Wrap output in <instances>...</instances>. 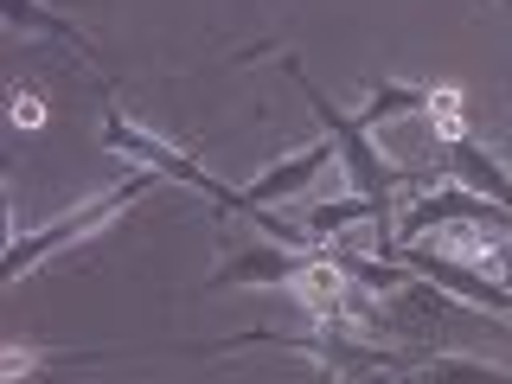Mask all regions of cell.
Wrapping results in <instances>:
<instances>
[{
    "instance_id": "277c9868",
    "label": "cell",
    "mask_w": 512,
    "mask_h": 384,
    "mask_svg": "<svg viewBox=\"0 0 512 384\" xmlns=\"http://www.w3.org/2000/svg\"><path fill=\"white\" fill-rule=\"evenodd\" d=\"M378 256H384V263H397L404 276H423V282H436L442 295L468 301V308H480V314H493V320H512V288L487 282L474 263H461L455 250H429V244H378Z\"/></svg>"
},
{
    "instance_id": "52a82bcc",
    "label": "cell",
    "mask_w": 512,
    "mask_h": 384,
    "mask_svg": "<svg viewBox=\"0 0 512 384\" xmlns=\"http://www.w3.org/2000/svg\"><path fill=\"white\" fill-rule=\"evenodd\" d=\"M442 160H448V180H461L468 192H480V199H493V205H506V212H512V167H506L500 154L480 148L468 128L442 141Z\"/></svg>"
},
{
    "instance_id": "3957f363",
    "label": "cell",
    "mask_w": 512,
    "mask_h": 384,
    "mask_svg": "<svg viewBox=\"0 0 512 384\" xmlns=\"http://www.w3.org/2000/svg\"><path fill=\"white\" fill-rule=\"evenodd\" d=\"M103 148H109V154H128L135 167L160 173L167 186H186V192H199V199H212L224 218H256V212H250V199H244V186H224V180H212V173H205L192 154H180L173 141L148 135L141 122H128L122 109H116V96H103ZM256 231H263V224H256Z\"/></svg>"
},
{
    "instance_id": "7c38bea8",
    "label": "cell",
    "mask_w": 512,
    "mask_h": 384,
    "mask_svg": "<svg viewBox=\"0 0 512 384\" xmlns=\"http://www.w3.org/2000/svg\"><path fill=\"white\" fill-rule=\"evenodd\" d=\"M500 160H506V167H512V148H506V154H500Z\"/></svg>"
},
{
    "instance_id": "8992f818",
    "label": "cell",
    "mask_w": 512,
    "mask_h": 384,
    "mask_svg": "<svg viewBox=\"0 0 512 384\" xmlns=\"http://www.w3.org/2000/svg\"><path fill=\"white\" fill-rule=\"evenodd\" d=\"M436 224H493V231H512V212L493 199H480V192H468L461 180H436L423 186V199L404 205V218L391 224V237H378V244H423Z\"/></svg>"
},
{
    "instance_id": "5b68a950",
    "label": "cell",
    "mask_w": 512,
    "mask_h": 384,
    "mask_svg": "<svg viewBox=\"0 0 512 384\" xmlns=\"http://www.w3.org/2000/svg\"><path fill=\"white\" fill-rule=\"evenodd\" d=\"M320 263H327V244H276V237H263V244H244V250L224 256L205 276L199 295H224V288H295Z\"/></svg>"
},
{
    "instance_id": "9c48e42d",
    "label": "cell",
    "mask_w": 512,
    "mask_h": 384,
    "mask_svg": "<svg viewBox=\"0 0 512 384\" xmlns=\"http://www.w3.org/2000/svg\"><path fill=\"white\" fill-rule=\"evenodd\" d=\"M397 384H512V372L506 365H487V359H461V352H429Z\"/></svg>"
},
{
    "instance_id": "6da1fadb",
    "label": "cell",
    "mask_w": 512,
    "mask_h": 384,
    "mask_svg": "<svg viewBox=\"0 0 512 384\" xmlns=\"http://www.w3.org/2000/svg\"><path fill=\"white\" fill-rule=\"evenodd\" d=\"M282 71H288V84L308 96V109L320 116V128L333 135V148H340L346 173H352V192H365V199H384V205H391V192H397V186H436V173H410V160H384V154H378V141L359 128V116H346V109L333 103V96L320 90V84H308V71H301V58H295V52H282Z\"/></svg>"
},
{
    "instance_id": "30bf717a",
    "label": "cell",
    "mask_w": 512,
    "mask_h": 384,
    "mask_svg": "<svg viewBox=\"0 0 512 384\" xmlns=\"http://www.w3.org/2000/svg\"><path fill=\"white\" fill-rule=\"evenodd\" d=\"M429 96H436L429 84H391V77H378V84H372V103L359 109V128L372 135V128L391 122V116H416V109H429Z\"/></svg>"
},
{
    "instance_id": "ba28073f",
    "label": "cell",
    "mask_w": 512,
    "mask_h": 384,
    "mask_svg": "<svg viewBox=\"0 0 512 384\" xmlns=\"http://www.w3.org/2000/svg\"><path fill=\"white\" fill-rule=\"evenodd\" d=\"M7 32H13V39H32V32H45V39L71 45V52L84 58L90 71H103V52H96V45H90V39H84V32H77L71 20H64V13L39 7V0H7Z\"/></svg>"
},
{
    "instance_id": "8fae6325",
    "label": "cell",
    "mask_w": 512,
    "mask_h": 384,
    "mask_svg": "<svg viewBox=\"0 0 512 384\" xmlns=\"http://www.w3.org/2000/svg\"><path fill=\"white\" fill-rule=\"evenodd\" d=\"M500 256H506V269H512V237H506V244H500Z\"/></svg>"
},
{
    "instance_id": "7a4b0ae2",
    "label": "cell",
    "mask_w": 512,
    "mask_h": 384,
    "mask_svg": "<svg viewBox=\"0 0 512 384\" xmlns=\"http://www.w3.org/2000/svg\"><path fill=\"white\" fill-rule=\"evenodd\" d=\"M167 180L160 173H148V167H135L128 180H116L103 192V199H84V205H71L64 218H52V224H39V231H13V250H7V282H26L32 269L45 263V256H58V250H77V244H90L96 231H109L135 199H148V192H160Z\"/></svg>"
},
{
    "instance_id": "4fadbf2b",
    "label": "cell",
    "mask_w": 512,
    "mask_h": 384,
    "mask_svg": "<svg viewBox=\"0 0 512 384\" xmlns=\"http://www.w3.org/2000/svg\"><path fill=\"white\" fill-rule=\"evenodd\" d=\"M500 7H512V0H500Z\"/></svg>"
}]
</instances>
